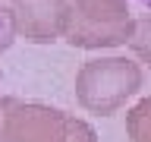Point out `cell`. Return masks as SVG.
I'll use <instances>...</instances> for the list:
<instances>
[{"mask_svg":"<svg viewBox=\"0 0 151 142\" xmlns=\"http://www.w3.org/2000/svg\"><path fill=\"white\" fill-rule=\"evenodd\" d=\"M145 73L129 57H94L76 73V98L91 114H116L142 88Z\"/></svg>","mask_w":151,"mask_h":142,"instance_id":"1","label":"cell"},{"mask_svg":"<svg viewBox=\"0 0 151 142\" xmlns=\"http://www.w3.org/2000/svg\"><path fill=\"white\" fill-rule=\"evenodd\" d=\"M66 28L63 38L73 47L101 51V47L129 44L135 19L129 13V0H66Z\"/></svg>","mask_w":151,"mask_h":142,"instance_id":"2","label":"cell"},{"mask_svg":"<svg viewBox=\"0 0 151 142\" xmlns=\"http://www.w3.org/2000/svg\"><path fill=\"white\" fill-rule=\"evenodd\" d=\"M69 123H73V114L60 111V107L13 98L6 111L3 142H60Z\"/></svg>","mask_w":151,"mask_h":142,"instance_id":"3","label":"cell"},{"mask_svg":"<svg viewBox=\"0 0 151 142\" xmlns=\"http://www.w3.org/2000/svg\"><path fill=\"white\" fill-rule=\"evenodd\" d=\"M13 19H16V35H22L32 44H50L63 38L66 28V0H13Z\"/></svg>","mask_w":151,"mask_h":142,"instance_id":"4","label":"cell"},{"mask_svg":"<svg viewBox=\"0 0 151 142\" xmlns=\"http://www.w3.org/2000/svg\"><path fill=\"white\" fill-rule=\"evenodd\" d=\"M126 133L132 142H151V98H142L126 111Z\"/></svg>","mask_w":151,"mask_h":142,"instance_id":"5","label":"cell"},{"mask_svg":"<svg viewBox=\"0 0 151 142\" xmlns=\"http://www.w3.org/2000/svg\"><path fill=\"white\" fill-rule=\"evenodd\" d=\"M129 47H132V54L139 57L145 66H151V16L135 19V28H132Z\"/></svg>","mask_w":151,"mask_h":142,"instance_id":"6","label":"cell"},{"mask_svg":"<svg viewBox=\"0 0 151 142\" xmlns=\"http://www.w3.org/2000/svg\"><path fill=\"white\" fill-rule=\"evenodd\" d=\"M16 41V19H13V9L6 3H0V54L9 51Z\"/></svg>","mask_w":151,"mask_h":142,"instance_id":"7","label":"cell"},{"mask_svg":"<svg viewBox=\"0 0 151 142\" xmlns=\"http://www.w3.org/2000/svg\"><path fill=\"white\" fill-rule=\"evenodd\" d=\"M60 142H98V133H94L91 123L79 120V117H73V123H69V130H66V136Z\"/></svg>","mask_w":151,"mask_h":142,"instance_id":"8","label":"cell"},{"mask_svg":"<svg viewBox=\"0 0 151 142\" xmlns=\"http://www.w3.org/2000/svg\"><path fill=\"white\" fill-rule=\"evenodd\" d=\"M13 104V95H3L0 98V142H3V126H6V111Z\"/></svg>","mask_w":151,"mask_h":142,"instance_id":"9","label":"cell"},{"mask_svg":"<svg viewBox=\"0 0 151 142\" xmlns=\"http://www.w3.org/2000/svg\"><path fill=\"white\" fill-rule=\"evenodd\" d=\"M132 3H139L142 9H148V13H151V0H132Z\"/></svg>","mask_w":151,"mask_h":142,"instance_id":"10","label":"cell"},{"mask_svg":"<svg viewBox=\"0 0 151 142\" xmlns=\"http://www.w3.org/2000/svg\"><path fill=\"white\" fill-rule=\"evenodd\" d=\"M0 79H3V73H0Z\"/></svg>","mask_w":151,"mask_h":142,"instance_id":"11","label":"cell"}]
</instances>
